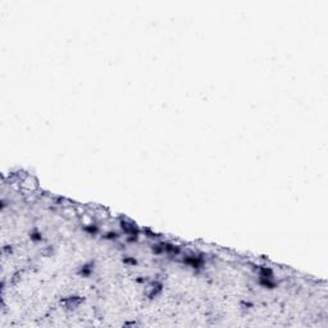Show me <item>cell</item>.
Segmentation results:
<instances>
[{
	"mask_svg": "<svg viewBox=\"0 0 328 328\" xmlns=\"http://www.w3.org/2000/svg\"><path fill=\"white\" fill-rule=\"evenodd\" d=\"M259 284H260L262 287L269 288V290L277 287V283L273 281V278H263V277H259Z\"/></svg>",
	"mask_w": 328,
	"mask_h": 328,
	"instance_id": "7a4b0ae2",
	"label": "cell"
},
{
	"mask_svg": "<svg viewBox=\"0 0 328 328\" xmlns=\"http://www.w3.org/2000/svg\"><path fill=\"white\" fill-rule=\"evenodd\" d=\"M124 263H129V264H137V260L136 259H133V258H126L124 259Z\"/></svg>",
	"mask_w": 328,
	"mask_h": 328,
	"instance_id": "ba28073f",
	"label": "cell"
},
{
	"mask_svg": "<svg viewBox=\"0 0 328 328\" xmlns=\"http://www.w3.org/2000/svg\"><path fill=\"white\" fill-rule=\"evenodd\" d=\"M118 237L119 236H118L117 232H108V233H105V236H104V238H107V240H116Z\"/></svg>",
	"mask_w": 328,
	"mask_h": 328,
	"instance_id": "52a82bcc",
	"label": "cell"
},
{
	"mask_svg": "<svg viewBox=\"0 0 328 328\" xmlns=\"http://www.w3.org/2000/svg\"><path fill=\"white\" fill-rule=\"evenodd\" d=\"M30 238L33 241V242H39V241L42 240V235L40 233L39 231H33V232L30 233Z\"/></svg>",
	"mask_w": 328,
	"mask_h": 328,
	"instance_id": "5b68a950",
	"label": "cell"
},
{
	"mask_svg": "<svg viewBox=\"0 0 328 328\" xmlns=\"http://www.w3.org/2000/svg\"><path fill=\"white\" fill-rule=\"evenodd\" d=\"M85 231L87 232V233H90V235H96L99 232V228H98V226H95V224H90V226L85 227Z\"/></svg>",
	"mask_w": 328,
	"mask_h": 328,
	"instance_id": "8992f818",
	"label": "cell"
},
{
	"mask_svg": "<svg viewBox=\"0 0 328 328\" xmlns=\"http://www.w3.org/2000/svg\"><path fill=\"white\" fill-rule=\"evenodd\" d=\"M259 275L263 277V278H273V271L271 268H265V267H263V268H260Z\"/></svg>",
	"mask_w": 328,
	"mask_h": 328,
	"instance_id": "3957f363",
	"label": "cell"
},
{
	"mask_svg": "<svg viewBox=\"0 0 328 328\" xmlns=\"http://www.w3.org/2000/svg\"><path fill=\"white\" fill-rule=\"evenodd\" d=\"M91 273H92V268L90 265H83L81 268V271L78 272V274L82 275V277H90Z\"/></svg>",
	"mask_w": 328,
	"mask_h": 328,
	"instance_id": "277c9868",
	"label": "cell"
},
{
	"mask_svg": "<svg viewBox=\"0 0 328 328\" xmlns=\"http://www.w3.org/2000/svg\"><path fill=\"white\" fill-rule=\"evenodd\" d=\"M185 263L188 264L190 267H192V268H200V267L204 264V260H203V258L200 256H187L185 259Z\"/></svg>",
	"mask_w": 328,
	"mask_h": 328,
	"instance_id": "6da1fadb",
	"label": "cell"
}]
</instances>
